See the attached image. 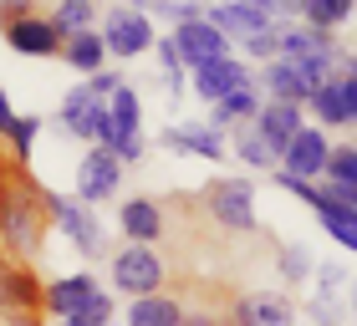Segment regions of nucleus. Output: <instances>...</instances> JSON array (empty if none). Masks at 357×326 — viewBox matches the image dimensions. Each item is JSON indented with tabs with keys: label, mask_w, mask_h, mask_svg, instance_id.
<instances>
[{
	"label": "nucleus",
	"mask_w": 357,
	"mask_h": 326,
	"mask_svg": "<svg viewBox=\"0 0 357 326\" xmlns=\"http://www.w3.org/2000/svg\"><path fill=\"white\" fill-rule=\"evenodd\" d=\"M123 163L118 153H107V148H87V158L77 163V194L72 199L77 204H107V199H118V184H123Z\"/></svg>",
	"instance_id": "0eeeda50"
},
{
	"label": "nucleus",
	"mask_w": 357,
	"mask_h": 326,
	"mask_svg": "<svg viewBox=\"0 0 357 326\" xmlns=\"http://www.w3.org/2000/svg\"><path fill=\"white\" fill-rule=\"evenodd\" d=\"M184 326H230L225 311H184Z\"/></svg>",
	"instance_id": "58836bf2"
},
{
	"label": "nucleus",
	"mask_w": 357,
	"mask_h": 326,
	"mask_svg": "<svg viewBox=\"0 0 357 326\" xmlns=\"http://www.w3.org/2000/svg\"><path fill=\"white\" fill-rule=\"evenodd\" d=\"M10 178H15V163H10L6 153H0V194H6V189H10Z\"/></svg>",
	"instance_id": "79ce46f5"
},
{
	"label": "nucleus",
	"mask_w": 357,
	"mask_h": 326,
	"mask_svg": "<svg viewBox=\"0 0 357 326\" xmlns=\"http://www.w3.org/2000/svg\"><path fill=\"white\" fill-rule=\"evenodd\" d=\"M245 326H296V301H291L286 290L245 296Z\"/></svg>",
	"instance_id": "5701e85b"
},
{
	"label": "nucleus",
	"mask_w": 357,
	"mask_h": 326,
	"mask_svg": "<svg viewBox=\"0 0 357 326\" xmlns=\"http://www.w3.org/2000/svg\"><path fill=\"white\" fill-rule=\"evenodd\" d=\"M317 224L327 230L342 250L357 244V189H332V184H317Z\"/></svg>",
	"instance_id": "1a4fd4ad"
},
{
	"label": "nucleus",
	"mask_w": 357,
	"mask_h": 326,
	"mask_svg": "<svg viewBox=\"0 0 357 326\" xmlns=\"http://www.w3.org/2000/svg\"><path fill=\"white\" fill-rule=\"evenodd\" d=\"M301 127H306V112H301V107H291V102H261V112H255V123H250V133L271 148V158H281L286 143L296 138Z\"/></svg>",
	"instance_id": "dca6fc26"
},
{
	"label": "nucleus",
	"mask_w": 357,
	"mask_h": 326,
	"mask_svg": "<svg viewBox=\"0 0 357 326\" xmlns=\"http://www.w3.org/2000/svg\"><path fill=\"white\" fill-rule=\"evenodd\" d=\"M317 275V296H347V265H321V270H312Z\"/></svg>",
	"instance_id": "f704fd0d"
},
{
	"label": "nucleus",
	"mask_w": 357,
	"mask_h": 326,
	"mask_svg": "<svg viewBox=\"0 0 357 326\" xmlns=\"http://www.w3.org/2000/svg\"><path fill=\"white\" fill-rule=\"evenodd\" d=\"M112 311H118V306H112V296H107V290H97V296H92L87 306H77V311L61 321V326H107Z\"/></svg>",
	"instance_id": "2f4dec72"
},
{
	"label": "nucleus",
	"mask_w": 357,
	"mask_h": 326,
	"mask_svg": "<svg viewBox=\"0 0 357 326\" xmlns=\"http://www.w3.org/2000/svg\"><path fill=\"white\" fill-rule=\"evenodd\" d=\"M301 112H312V118L321 123V133H327V127H352V123H357V77H332V82H321V87L306 97Z\"/></svg>",
	"instance_id": "6e6552de"
},
{
	"label": "nucleus",
	"mask_w": 357,
	"mask_h": 326,
	"mask_svg": "<svg viewBox=\"0 0 357 326\" xmlns=\"http://www.w3.org/2000/svg\"><path fill=\"white\" fill-rule=\"evenodd\" d=\"M158 148L169 153H189V158H225V133H215L209 123H174L158 133Z\"/></svg>",
	"instance_id": "a211bd4d"
},
{
	"label": "nucleus",
	"mask_w": 357,
	"mask_h": 326,
	"mask_svg": "<svg viewBox=\"0 0 357 326\" xmlns=\"http://www.w3.org/2000/svg\"><path fill=\"white\" fill-rule=\"evenodd\" d=\"M97 275L92 270H77V275H61V281H46L41 286V316H56V321H67L77 306H87L97 296Z\"/></svg>",
	"instance_id": "f3484780"
},
{
	"label": "nucleus",
	"mask_w": 357,
	"mask_h": 326,
	"mask_svg": "<svg viewBox=\"0 0 357 326\" xmlns=\"http://www.w3.org/2000/svg\"><path fill=\"white\" fill-rule=\"evenodd\" d=\"M240 52H245L250 61H261V67H266V61H275V56H281V26L261 31V36H245V41H240Z\"/></svg>",
	"instance_id": "473e14b6"
},
{
	"label": "nucleus",
	"mask_w": 357,
	"mask_h": 326,
	"mask_svg": "<svg viewBox=\"0 0 357 326\" xmlns=\"http://www.w3.org/2000/svg\"><path fill=\"white\" fill-rule=\"evenodd\" d=\"M26 15H36L31 0H6V6H0V26H15V21H26Z\"/></svg>",
	"instance_id": "4c0bfd02"
},
{
	"label": "nucleus",
	"mask_w": 357,
	"mask_h": 326,
	"mask_svg": "<svg viewBox=\"0 0 357 326\" xmlns=\"http://www.w3.org/2000/svg\"><path fill=\"white\" fill-rule=\"evenodd\" d=\"M255 112H261V92L255 87H235V92H225L220 102L209 107V127H215V133H225V127H250Z\"/></svg>",
	"instance_id": "aec40b11"
},
{
	"label": "nucleus",
	"mask_w": 357,
	"mask_h": 326,
	"mask_svg": "<svg viewBox=\"0 0 357 326\" xmlns=\"http://www.w3.org/2000/svg\"><path fill=\"white\" fill-rule=\"evenodd\" d=\"M199 204H204V215L215 219L225 235H255V230H261V215H255V184L240 178V173L209 178L204 194H199Z\"/></svg>",
	"instance_id": "f03ea898"
},
{
	"label": "nucleus",
	"mask_w": 357,
	"mask_h": 326,
	"mask_svg": "<svg viewBox=\"0 0 357 326\" xmlns=\"http://www.w3.org/2000/svg\"><path fill=\"white\" fill-rule=\"evenodd\" d=\"M6 326H41V311H6Z\"/></svg>",
	"instance_id": "ea45409f"
},
{
	"label": "nucleus",
	"mask_w": 357,
	"mask_h": 326,
	"mask_svg": "<svg viewBox=\"0 0 357 326\" xmlns=\"http://www.w3.org/2000/svg\"><path fill=\"white\" fill-rule=\"evenodd\" d=\"M41 112H15V118H10V127H6V133H0V138H6V158L15 163V169H26V163H31V153H36V138H41Z\"/></svg>",
	"instance_id": "b1692460"
},
{
	"label": "nucleus",
	"mask_w": 357,
	"mask_h": 326,
	"mask_svg": "<svg viewBox=\"0 0 357 326\" xmlns=\"http://www.w3.org/2000/svg\"><path fill=\"white\" fill-rule=\"evenodd\" d=\"M169 286V260L149 250V244H123V250H112V290L128 301L138 296H158V290Z\"/></svg>",
	"instance_id": "7ed1b4c3"
},
{
	"label": "nucleus",
	"mask_w": 357,
	"mask_h": 326,
	"mask_svg": "<svg viewBox=\"0 0 357 326\" xmlns=\"http://www.w3.org/2000/svg\"><path fill=\"white\" fill-rule=\"evenodd\" d=\"M275 270H281V281L286 286H301V281H312V250H306V244H281V250H275Z\"/></svg>",
	"instance_id": "c756f323"
},
{
	"label": "nucleus",
	"mask_w": 357,
	"mask_h": 326,
	"mask_svg": "<svg viewBox=\"0 0 357 326\" xmlns=\"http://www.w3.org/2000/svg\"><path fill=\"white\" fill-rule=\"evenodd\" d=\"M46 21H52V31L67 41V36H77V31H97V6L92 0H61V6L46 10Z\"/></svg>",
	"instance_id": "a878e982"
},
{
	"label": "nucleus",
	"mask_w": 357,
	"mask_h": 326,
	"mask_svg": "<svg viewBox=\"0 0 357 326\" xmlns=\"http://www.w3.org/2000/svg\"><path fill=\"white\" fill-rule=\"evenodd\" d=\"M118 230L128 244H153L169 235V215H164V204L149 199V194H133V199H123L118 204Z\"/></svg>",
	"instance_id": "9d476101"
},
{
	"label": "nucleus",
	"mask_w": 357,
	"mask_h": 326,
	"mask_svg": "<svg viewBox=\"0 0 357 326\" xmlns=\"http://www.w3.org/2000/svg\"><path fill=\"white\" fill-rule=\"evenodd\" d=\"M317 184H332V189H357V148L352 143H332L327 163H321V178Z\"/></svg>",
	"instance_id": "cd10ccee"
},
{
	"label": "nucleus",
	"mask_w": 357,
	"mask_h": 326,
	"mask_svg": "<svg viewBox=\"0 0 357 326\" xmlns=\"http://www.w3.org/2000/svg\"><path fill=\"white\" fill-rule=\"evenodd\" d=\"M46 230H52L46 224V189L26 169H15L10 189L0 194V255L36 265L46 250Z\"/></svg>",
	"instance_id": "f257e3e1"
},
{
	"label": "nucleus",
	"mask_w": 357,
	"mask_h": 326,
	"mask_svg": "<svg viewBox=\"0 0 357 326\" xmlns=\"http://www.w3.org/2000/svg\"><path fill=\"white\" fill-rule=\"evenodd\" d=\"M56 56L67 61L72 72H82V77H97L107 67V52H102V36H97V31H77V36H67Z\"/></svg>",
	"instance_id": "4be33fe9"
},
{
	"label": "nucleus",
	"mask_w": 357,
	"mask_h": 326,
	"mask_svg": "<svg viewBox=\"0 0 357 326\" xmlns=\"http://www.w3.org/2000/svg\"><path fill=\"white\" fill-rule=\"evenodd\" d=\"M97 36H102V52L107 56H143L153 46V15L143 10V6H112L102 21H97Z\"/></svg>",
	"instance_id": "423d86ee"
},
{
	"label": "nucleus",
	"mask_w": 357,
	"mask_h": 326,
	"mask_svg": "<svg viewBox=\"0 0 357 326\" xmlns=\"http://www.w3.org/2000/svg\"><path fill=\"white\" fill-rule=\"evenodd\" d=\"M312 52H337V41L327 36V31H312L301 21H286L281 26V61H301Z\"/></svg>",
	"instance_id": "393cba45"
},
{
	"label": "nucleus",
	"mask_w": 357,
	"mask_h": 326,
	"mask_svg": "<svg viewBox=\"0 0 357 326\" xmlns=\"http://www.w3.org/2000/svg\"><path fill=\"white\" fill-rule=\"evenodd\" d=\"M347 15H352V0H296V21L312 26V31H327V36Z\"/></svg>",
	"instance_id": "bb28decb"
},
{
	"label": "nucleus",
	"mask_w": 357,
	"mask_h": 326,
	"mask_svg": "<svg viewBox=\"0 0 357 326\" xmlns=\"http://www.w3.org/2000/svg\"><path fill=\"white\" fill-rule=\"evenodd\" d=\"M82 87H87V92L97 97V102H107V97H112V92H118V87H123V77H118V72H112V67H102V72H97V77H87V82H82Z\"/></svg>",
	"instance_id": "e433bc0d"
},
{
	"label": "nucleus",
	"mask_w": 357,
	"mask_h": 326,
	"mask_svg": "<svg viewBox=\"0 0 357 326\" xmlns=\"http://www.w3.org/2000/svg\"><path fill=\"white\" fill-rule=\"evenodd\" d=\"M169 41H174L178 61H184V72L204 67V61H220V56H235V46L225 41L215 26H204V15L189 21V26H178V31H169Z\"/></svg>",
	"instance_id": "9b49d317"
},
{
	"label": "nucleus",
	"mask_w": 357,
	"mask_h": 326,
	"mask_svg": "<svg viewBox=\"0 0 357 326\" xmlns=\"http://www.w3.org/2000/svg\"><path fill=\"white\" fill-rule=\"evenodd\" d=\"M235 87H250V67L240 56H220V61H204V67L189 72V92H199V102H209V107Z\"/></svg>",
	"instance_id": "2eb2a0df"
},
{
	"label": "nucleus",
	"mask_w": 357,
	"mask_h": 326,
	"mask_svg": "<svg viewBox=\"0 0 357 326\" xmlns=\"http://www.w3.org/2000/svg\"><path fill=\"white\" fill-rule=\"evenodd\" d=\"M0 31H6V41H10L21 56H56V52H61V36L52 31L46 15H26V21L0 26Z\"/></svg>",
	"instance_id": "6ab92c4d"
},
{
	"label": "nucleus",
	"mask_w": 357,
	"mask_h": 326,
	"mask_svg": "<svg viewBox=\"0 0 357 326\" xmlns=\"http://www.w3.org/2000/svg\"><path fill=\"white\" fill-rule=\"evenodd\" d=\"M10 118H15V107H10V97H6V87H0V133L10 127Z\"/></svg>",
	"instance_id": "a19ab883"
},
{
	"label": "nucleus",
	"mask_w": 357,
	"mask_h": 326,
	"mask_svg": "<svg viewBox=\"0 0 357 326\" xmlns=\"http://www.w3.org/2000/svg\"><path fill=\"white\" fill-rule=\"evenodd\" d=\"M56 123H61V133L97 143L107 133V102H97L87 87H72L67 97H61V107H56Z\"/></svg>",
	"instance_id": "ddd939ff"
},
{
	"label": "nucleus",
	"mask_w": 357,
	"mask_h": 326,
	"mask_svg": "<svg viewBox=\"0 0 357 326\" xmlns=\"http://www.w3.org/2000/svg\"><path fill=\"white\" fill-rule=\"evenodd\" d=\"M342 311H347V296H312L306 301V316L317 326H342Z\"/></svg>",
	"instance_id": "72a5a7b5"
},
{
	"label": "nucleus",
	"mask_w": 357,
	"mask_h": 326,
	"mask_svg": "<svg viewBox=\"0 0 357 326\" xmlns=\"http://www.w3.org/2000/svg\"><path fill=\"white\" fill-rule=\"evenodd\" d=\"M46 224H52L67 244H77L82 255H102V244H107V230H102V219H97V209L77 204L72 194L46 189Z\"/></svg>",
	"instance_id": "39448f33"
},
{
	"label": "nucleus",
	"mask_w": 357,
	"mask_h": 326,
	"mask_svg": "<svg viewBox=\"0 0 357 326\" xmlns=\"http://www.w3.org/2000/svg\"><path fill=\"white\" fill-rule=\"evenodd\" d=\"M123 326H184V301L158 290V296H138L128 301V321Z\"/></svg>",
	"instance_id": "412c9836"
},
{
	"label": "nucleus",
	"mask_w": 357,
	"mask_h": 326,
	"mask_svg": "<svg viewBox=\"0 0 357 326\" xmlns=\"http://www.w3.org/2000/svg\"><path fill=\"white\" fill-rule=\"evenodd\" d=\"M327 153H332V138L321 133V127H301V133L286 143V153L275 158V169L291 173V178H306V184H317V178H321V163H327Z\"/></svg>",
	"instance_id": "f8f14e48"
},
{
	"label": "nucleus",
	"mask_w": 357,
	"mask_h": 326,
	"mask_svg": "<svg viewBox=\"0 0 357 326\" xmlns=\"http://www.w3.org/2000/svg\"><path fill=\"white\" fill-rule=\"evenodd\" d=\"M6 311H41V275L36 265L0 255V316Z\"/></svg>",
	"instance_id": "4468645a"
},
{
	"label": "nucleus",
	"mask_w": 357,
	"mask_h": 326,
	"mask_svg": "<svg viewBox=\"0 0 357 326\" xmlns=\"http://www.w3.org/2000/svg\"><path fill=\"white\" fill-rule=\"evenodd\" d=\"M204 26H215L230 46H240L245 36H261L271 26H286V15L275 0H225V6H204Z\"/></svg>",
	"instance_id": "20e7f679"
},
{
	"label": "nucleus",
	"mask_w": 357,
	"mask_h": 326,
	"mask_svg": "<svg viewBox=\"0 0 357 326\" xmlns=\"http://www.w3.org/2000/svg\"><path fill=\"white\" fill-rule=\"evenodd\" d=\"M204 6H189V0H169V6H158V21H169L174 31L178 26H189V21H199Z\"/></svg>",
	"instance_id": "c9c22d12"
},
{
	"label": "nucleus",
	"mask_w": 357,
	"mask_h": 326,
	"mask_svg": "<svg viewBox=\"0 0 357 326\" xmlns=\"http://www.w3.org/2000/svg\"><path fill=\"white\" fill-rule=\"evenodd\" d=\"M153 46H158V67H164V87H169V97H184V92H189V72H184V61H178L174 41H169V36H153Z\"/></svg>",
	"instance_id": "7c9ffc66"
},
{
	"label": "nucleus",
	"mask_w": 357,
	"mask_h": 326,
	"mask_svg": "<svg viewBox=\"0 0 357 326\" xmlns=\"http://www.w3.org/2000/svg\"><path fill=\"white\" fill-rule=\"evenodd\" d=\"M225 153H235L240 163H245V169H275L271 148L250 133V127H235V138H225Z\"/></svg>",
	"instance_id": "c85d7f7f"
}]
</instances>
